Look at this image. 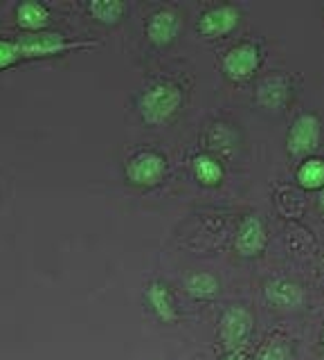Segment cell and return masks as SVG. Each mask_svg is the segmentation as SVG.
Masks as SVG:
<instances>
[{"instance_id": "obj_1", "label": "cell", "mask_w": 324, "mask_h": 360, "mask_svg": "<svg viewBox=\"0 0 324 360\" xmlns=\"http://www.w3.org/2000/svg\"><path fill=\"white\" fill-rule=\"evenodd\" d=\"M183 93L171 82H155L138 97V110L147 124H162L181 108Z\"/></svg>"}, {"instance_id": "obj_2", "label": "cell", "mask_w": 324, "mask_h": 360, "mask_svg": "<svg viewBox=\"0 0 324 360\" xmlns=\"http://www.w3.org/2000/svg\"><path fill=\"white\" fill-rule=\"evenodd\" d=\"M252 313L245 307H230L226 313L221 315L219 322V335L221 342L228 352H237V349H243V345L248 342V338L252 333Z\"/></svg>"}, {"instance_id": "obj_3", "label": "cell", "mask_w": 324, "mask_h": 360, "mask_svg": "<svg viewBox=\"0 0 324 360\" xmlns=\"http://www.w3.org/2000/svg\"><path fill=\"white\" fill-rule=\"evenodd\" d=\"M322 122L316 112H299L286 135V146L293 155H306L320 144Z\"/></svg>"}, {"instance_id": "obj_4", "label": "cell", "mask_w": 324, "mask_h": 360, "mask_svg": "<svg viewBox=\"0 0 324 360\" xmlns=\"http://www.w3.org/2000/svg\"><path fill=\"white\" fill-rule=\"evenodd\" d=\"M164 172H167V160L158 151H149V149L133 153L127 160V167H124V174L129 178V183L142 185V187L160 183Z\"/></svg>"}, {"instance_id": "obj_5", "label": "cell", "mask_w": 324, "mask_h": 360, "mask_svg": "<svg viewBox=\"0 0 324 360\" xmlns=\"http://www.w3.org/2000/svg\"><path fill=\"white\" fill-rule=\"evenodd\" d=\"M261 61V50L259 45L252 41H241L237 45L223 54V72H226L234 82H241V79H248Z\"/></svg>"}, {"instance_id": "obj_6", "label": "cell", "mask_w": 324, "mask_h": 360, "mask_svg": "<svg viewBox=\"0 0 324 360\" xmlns=\"http://www.w3.org/2000/svg\"><path fill=\"white\" fill-rule=\"evenodd\" d=\"M16 45L20 54L30 56H43V54H54L68 48H79V41H68L61 32H27L20 34L16 39Z\"/></svg>"}, {"instance_id": "obj_7", "label": "cell", "mask_w": 324, "mask_h": 360, "mask_svg": "<svg viewBox=\"0 0 324 360\" xmlns=\"http://www.w3.org/2000/svg\"><path fill=\"white\" fill-rule=\"evenodd\" d=\"M264 295H266V302L279 311H297L306 300L304 288H302L297 281L286 279V277L268 279L264 286Z\"/></svg>"}, {"instance_id": "obj_8", "label": "cell", "mask_w": 324, "mask_h": 360, "mask_svg": "<svg viewBox=\"0 0 324 360\" xmlns=\"http://www.w3.org/2000/svg\"><path fill=\"white\" fill-rule=\"evenodd\" d=\"M268 243V230L266 223L259 214H248L237 230V239H234V245H237V252L241 257H257L264 252V248Z\"/></svg>"}, {"instance_id": "obj_9", "label": "cell", "mask_w": 324, "mask_h": 360, "mask_svg": "<svg viewBox=\"0 0 324 360\" xmlns=\"http://www.w3.org/2000/svg\"><path fill=\"white\" fill-rule=\"evenodd\" d=\"M241 20V9L232 3H221L205 9L198 18V30L205 34V37H221V34H228L239 25Z\"/></svg>"}, {"instance_id": "obj_10", "label": "cell", "mask_w": 324, "mask_h": 360, "mask_svg": "<svg viewBox=\"0 0 324 360\" xmlns=\"http://www.w3.org/2000/svg\"><path fill=\"white\" fill-rule=\"evenodd\" d=\"M178 30H181V16L171 7H162L158 11H153L147 20V37L155 45H167L176 39Z\"/></svg>"}, {"instance_id": "obj_11", "label": "cell", "mask_w": 324, "mask_h": 360, "mask_svg": "<svg viewBox=\"0 0 324 360\" xmlns=\"http://www.w3.org/2000/svg\"><path fill=\"white\" fill-rule=\"evenodd\" d=\"M144 297H147V304L151 307V311L155 313V318L158 320L174 322L178 318L174 295L162 281H151V284L147 286V292H144Z\"/></svg>"}, {"instance_id": "obj_12", "label": "cell", "mask_w": 324, "mask_h": 360, "mask_svg": "<svg viewBox=\"0 0 324 360\" xmlns=\"http://www.w3.org/2000/svg\"><path fill=\"white\" fill-rule=\"evenodd\" d=\"M288 82L282 77V75H273V77H266L264 82L257 88V101L264 106V108H271V110H277L286 104L288 99Z\"/></svg>"}, {"instance_id": "obj_13", "label": "cell", "mask_w": 324, "mask_h": 360, "mask_svg": "<svg viewBox=\"0 0 324 360\" xmlns=\"http://www.w3.org/2000/svg\"><path fill=\"white\" fill-rule=\"evenodd\" d=\"M183 284H185V290L194 300H212V297H216L219 290H221L219 277L207 273V270H196V273H189Z\"/></svg>"}, {"instance_id": "obj_14", "label": "cell", "mask_w": 324, "mask_h": 360, "mask_svg": "<svg viewBox=\"0 0 324 360\" xmlns=\"http://www.w3.org/2000/svg\"><path fill=\"white\" fill-rule=\"evenodd\" d=\"M295 180H297V185L304 189H322L324 187V158H318V155L304 158L295 172Z\"/></svg>"}, {"instance_id": "obj_15", "label": "cell", "mask_w": 324, "mask_h": 360, "mask_svg": "<svg viewBox=\"0 0 324 360\" xmlns=\"http://www.w3.org/2000/svg\"><path fill=\"white\" fill-rule=\"evenodd\" d=\"M192 172L203 185H219L223 180V165L209 153H198L192 160Z\"/></svg>"}, {"instance_id": "obj_16", "label": "cell", "mask_w": 324, "mask_h": 360, "mask_svg": "<svg viewBox=\"0 0 324 360\" xmlns=\"http://www.w3.org/2000/svg\"><path fill=\"white\" fill-rule=\"evenodd\" d=\"M16 18L25 27H41L50 18V11L46 5L37 3V0H23V3L16 5Z\"/></svg>"}, {"instance_id": "obj_17", "label": "cell", "mask_w": 324, "mask_h": 360, "mask_svg": "<svg viewBox=\"0 0 324 360\" xmlns=\"http://www.w3.org/2000/svg\"><path fill=\"white\" fill-rule=\"evenodd\" d=\"M88 9H91V14L99 20L115 22L127 11V5L119 3V0H93V3L88 5Z\"/></svg>"}, {"instance_id": "obj_18", "label": "cell", "mask_w": 324, "mask_h": 360, "mask_svg": "<svg viewBox=\"0 0 324 360\" xmlns=\"http://www.w3.org/2000/svg\"><path fill=\"white\" fill-rule=\"evenodd\" d=\"M254 360H290V347L284 338H271L259 347Z\"/></svg>"}, {"instance_id": "obj_19", "label": "cell", "mask_w": 324, "mask_h": 360, "mask_svg": "<svg viewBox=\"0 0 324 360\" xmlns=\"http://www.w3.org/2000/svg\"><path fill=\"white\" fill-rule=\"evenodd\" d=\"M209 142L214 149H228V146L234 144V131L228 127V124H216L209 133Z\"/></svg>"}, {"instance_id": "obj_20", "label": "cell", "mask_w": 324, "mask_h": 360, "mask_svg": "<svg viewBox=\"0 0 324 360\" xmlns=\"http://www.w3.org/2000/svg\"><path fill=\"white\" fill-rule=\"evenodd\" d=\"M20 50H18V45L16 41H7V39H0V70L7 65H12L20 59Z\"/></svg>"}, {"instance_id": "obj_21", "label": "cell", "mask_w": 324, "mask_h": 360, "mask_svg": "<svg viewBox=\"0 0 324 360\" xmlns=\"http://www.w3.org/2000/svg\"><path fill=\"white\" fill-rule=\"evenodd\" d=\"M221 360H250V358H248V354L243 352V349H237V352H228Z\"/></svg>"}, {"instance_id": "obj_22", "label": "cell", "mask_w": 324, "mask_h": 360, "mask_svg": "<svg viewBox=\"0 0 324 360\" xmlns=\"http://www.w3.org/2000/svg\"><path fill=\"white\" fill-rule=\"evenodd\" d=\"M318 205H320V210L324 212V187L320 189V196H318Z\"/></svg>"}, {"instance_id": "obj_23", "label": "cell", "mask_w": 324, "mask_h": 360, "mask_svg": "<svg viewBox=\"0 0 324 360\" xmlns=\"http://www.w3.org/2000/svg\"><path fill=\"white\" fill-rule=\"evenodd\" d=\"M322 352H324V333H322Z\"/></svg>"}, {"instance_id": "obj_24", "label": "cell", "mask_w": 324, "mask_h": 360, "mask_svg": "<svg viewBox=\"0 0 324 360\" xmlns=\"http://www.w3.org/2000/svg\"><path fill=\"white\" fill-rule=\"evenodd\" d=\"M322 273H324V264H322Z\"/></svg>"}]
</instances>
